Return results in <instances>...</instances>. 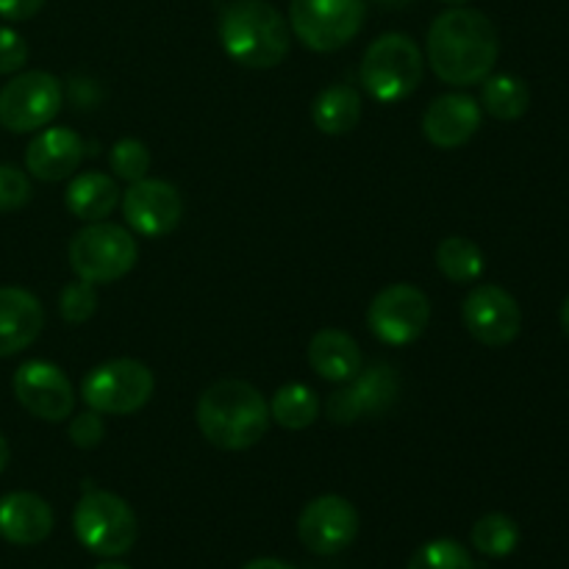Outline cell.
<instances>
[{
  "mask_svg": "<svg viewBox=\"0 0 569 569\" xmlns=\"http://www.w3.org/2000/svg\"><path fill=\"white\" fill-rule=\"evenodd\" d=\"M422 50L409 33H383L361 59V83L378 103L406 100L422 81Z\"/></svg>",
  "mask_w": 569,
  "mask_h": 569,
  "instance_id": "cell-5",
  "label": "cell"
},
{
  "mask_svg": "<svg viewBox=\"0 0 569 569\" xmlns=\"http://www.w3.org/2000/svg\"><path fill=\"white\" fill-rule=\"evenodd\" d=\"M61 111L59 78L44 70L20 72L0 89V126L11 133H31L50 126Z\"/></svg>",
  "mask_w": 569,
  "mask_h": 569,
  "instance_id": "cell-9",
  "label": "cell"
},
{
  "mask_svg": "<svg viewBox=\"0 0 569 569\" xmlns=\"http://www.w3.org/2000/svg\"><path fill=\"white\" fill-rule=\"evenodd\" d=\"M206 442L220 450H248L264 439L270 428V403L248 381H217L200 395L194 411Z\"/></svg>",
  "mask_w": 569,
  "mask_h": 569,
  "instance_id": "cell-2",
  "label": "cell"
},
{
  "mask_svg": "<svg viewBox=\"0 0 569 569\" xmlns=\"http://www.w3.org/2000/svg\"><path fill=\"white\" fill-rule=\"evenodd\" d=\"M442 3H448L450 9H453V6H467V3H470V0H442Z\"/></svg>",
  "mask_w": 569,
  "mask_h": 569,
  "instance_id": "cell-39",
  "label": "cell"
},
{
  "mask_svg": "<svg viewBox=\"0 0 569 569\" xmlns=\"http://www.w3.org/2000/svg\"><path fill=\"white\" fill-rule=\"evenodd\" d=\"M67 437H70V442L76 445L78 450H94L106 437L103 415H98V411L92 409L76 415L70 420V428H67Z\"/></svg>",
  "mask_w": 569,
  "mask_h": 569,
  "instance_id": "cell-31",
  "label": "cell"
},
{
  "mask_svg": "<svg viewBox=\"0 0 569 569\" xmlns=\"http://www.w3.org/2000/svg\"><path fill=\"white\" fill-rule=\"evenodd\" d=\"M14 398L31 417L44 422H64L76 411V389L64 370L50 361L33 359L17 367Z\"/></svg>",
  "mask_w": 569,
  "mask_h": 569,
  "instance_id": "cell-14",
  "label": "cell"
},
{
  "mask_svg": "<svg viewBox=\"0 0 569 569\" xmlns=\"http://www.w3.org/2000/svg\"><path fill=\"white\" fill-rule=\"evenodd\" d=\"M53 509L33 492H9L0 498V539L11 545H39L53 531Z\"/></svg>",
  "mask_w": 569,
  "mask_h": 569,
  "instance_id": "cell-19",
  "label": "cell"
},
{
  "mask_svg": "<svg viewBox=\"0 0 569 569\" xmlns=\"http://www.w3.org/2000/svg\"><path fill=\"white\" fill-rule=\"evenodd\" d=\"M94 569H131V567H126V565H117V561H103V565H98Z\"/></svg>",
  "mask_w": 569,
  "mask_h": 569,
  "instance_id": "cell-38",
  "label": "cell"
},
{
  "mask_svg": "<svg viewBox=\"0 0 569 569\" xmlns=\"http://www.w3.org/2000/svg\"><path fill=\"white\" fill-rule=\"evenodd\" d=\"M44 0H0V17L11 22L31 20L42 11Z\"/></svg>",
  "mask_w": 569,
  "mask_h": 569,
  "instance_id": "cell-33",
  "label": "cell"
},
{
  "mask_svg": "<svg viewBox=\"0 0 569 569\" xmlns=\"http://www.w3.org/2000/svg\"><path fill=\"white\" fill-rule=\"evenodd\" d=\"M320 411V395L306 383H287L270 400V420H276L287 431H303L315 426Z\"/></svg>",
  "mask_w": 569,
  "mask_h": 569,
  "instance_id": "cell-24",
  "label": "cell"
},
{
  "mask_svg": "<svg viewBox=\"0 0 569 569\" xmlns=\"http://www.w3.org/2000/svg\"><path fill=\"white\" fill-rule=\"evenodd\" d=\"M367 20V0H289V28L315 53H337Z\"/></svg>",
  "mask_w": 569,
  "mask_h": 569,
  "instance_id": "cell-8",
  "label": "cell"
},
{
  "mask_svg": "<svg viewBox=\"0 0 569 569\" xmlns=\"http://www.w3.org/2000/svg\"><path fill=\"white\" fill-rule=\"evenodd\" d=\"M31 181L22 170L11 164H0V211H17L31 200Z\"/></svg>",
  "mask_w": 569,
  "mask_h": 569,
  "instance_id": "cell-30",
  "label": "cell"
},
{
  "mask_svg": "<svg viewBox=\"0 0 569 569\" xmlns=\"http://www.w3.org/2000/svg\"><path fill=\"white\" fill-rule=\"evenodd\" d=\"M9 456H11L9 442H6V437H3V433H0V472H3L6 465H9Z\"/></svg>",
  "mask_w": 569,
  "mask_h": 569,
  "instance_id": "cell-35",
  "label": "cell"
},
{
  "mask_svg": "<svg viewBox=\"0 0 569 569\" xmlns=\"http://www.w3.org/2000/svg\"><path fill=\"white\" fill-rule=\"evenodd\" d=\"M242 569H295V567L287 565V561H281V559H253V561H248Z\"/></svg>",
  "mask_w": 569,
  "mask_h": 569,
  "instance_id": "cell-34",
  "label": "cell"
},
{
  "mask_svg": "<svg viewBox=\"0 0 569 569\" xmlns=\"http://www.w3.org/2000/svg\"><path fill=\"white\" fill-rule=\"evenodd\" d=\"M461 320L470 337L487 348H506L520 337L522 309L515 295L498 283H481L461 303Z\"/></svg>",
  "mask_w": 569,
  "mask_h": 569,
  "instance_id": "cell-13",
  "label": "cell"
},
{
  "mask_svg": "<svg viewBox=\"0 0 569 569\" xmlns=\"http://www.w3.org/2000/svg\"><path fill=\"white\" fill-rule=\"evenodd\" d=\"M28 61V44L14 28L0 26V76L22 70Z\"/></svg>",
  "mask_w": 569,
  "mask_h": 569,
  "instance_id": "cell-32",
  "label": "cell"
},
{
  "mask_svg": "<svg viewBox=\"0 0 569 569\" xmlns=\"http://www.w3.org/2000/svg\"><path fill=\"white\" fill-rule=\"evenodd\" d=\"M376 3L387 6V9H403V6H409L411 0H376Z\"/></svg>",
  "mask_w": 569,
  "mask_h": 569,
  "instance_id": "cell-37",
  "label": "cell"
},
{
  "mask_svg": "<svg viewBox=\"0 0 569 569\" xmlns=\"http://www.w3.org/2000/svg\"><path fill=\"white\" fill-rule=\"evenodd\" d=\"M483 109L465 92H448L431 100L422 114V133L439 150H456L470 142L481 128Z\"/></svg>",
  "mask_w": 569,
  "mask_h": 569,
  "instance_id": "cell-16",
  "label": "cell"
},
{
  "mask_svg": "<svg viewBox=\"0 0 569 569\" xmlns=\"http://www.w3.org/2000/svg\"><path fill=\"white\" fill-rule=\"evenodd\" d=\"M426 56L439 81L450 87L481 83L498 64V28L483 11L453 6L428 28Z\"/></svg>",
  "mask_w": 569,
  "mask_h": 569,
  "instance_id": "cell-1",
  "label": "cell"
},
{
  "mask_svg": "<svg viewBox=\"0 0 569 569\" xmlns=\"http://www.w3.org/2000/svg\"><path fill=\"white\" fill-rule=\"evenodd\" d=\"M72 531L89 553L100 559H117L133 548L139 526L128 500L106 489L87 487L72 511Z\"/></svg>",
  "mask_w": 569,
  "mask_h": 569,
  "instance_id": "cell-4",
  "label": "cell"
},
{
  "mask_svg": "<svg viewBox=\"0 0 569 569\" xmlns=\"http://www.w3.org/2000/svg\"><path fill=\"white\" fill-rule=\"evenodd\" d=\"M44 326L37 295L20 287H0V359L31 348Z\"/></svg>",
  "mask_w": 569,
  "mask_h": 569,
  "instance_id": "cell-18",
  "label": "cell"
},
{
  "mask_svg": "<svg viewBox=\"0 0 569 569\" xmlns=\"http://www.w3.org/2000/svg\"><path fill=\"white\" fill-rule=\"evenodd\" d=\"M139 259L137 239L114 222H87L70 239V267L81 281L111 283L133 270Z\"/></svg>",
  "mask_w": 569,
  "mask_h": 569,
  "instance_id": "cell-6",
  "label": "cell"
},
{
  "mask_svg": "<svg viewBox=\"0 0 569 569\" xmlns=\"http://www.w3.org/2000/svg\"><path fill=\"white\" fill-rule=\"evenodd\" d=\"M517 545H520V526L509 515L492 511L472 526V548L489 559H506L515 553Z\"/></svg>",
  "mask_w": 569,
  "mask_h": 569,
  "instance_id": "cell-26",
  "label": "cell"
},
{
  "mask_svg": "<svg viewBox=\"0 0 569 569\" xmlns=\"http://www.w3.org/2000/svg\"><path fill=\"white\" fill-rule=\"evenodd\" d=\"M559 320H561V328H565V333H567V337H569V295H567V300H565V303H561Z\"/></svg>",
  "mask_w": 569,
  "mask_h": 569,
  "instance_id": "cell-36",
  "label": "cell"
},
{
  "mask_svg": "<svg viewBox=\"0 0 569 569\" xmlns=\"http://www.w3.org/2000/svg\"><path fill=\"white\" fill-rule=\"evenodd\" d=\"M83 139L72 128H44L31 139L26 150V167L39 181H64L76 176L83 161Z\"/></svg>",
  "mask_w": 569,
  "mask_h": 569,
  "instance_id": "cell-17",
  "label": "cell"
},
{
  "mask_svg": "<svg viewBox=\"0 0 569 569\" xmlns=\"http://www.w3.org/2000/svg\"><path fill=\"white\" fill-rule=\"evenodd\" d=\"M109 170L114 172L120 181L137 183L148 178L150 172V150L142 139L126 137L120 142L111 144L109 150Z\"/></svg>",
  "mask_w": 569,
  "mask_h": 569,
  "instance_id": "cell-28",
  "label": "cell"
},
{
  "mask_svg": "<svg viewBox=\"0 0 569 569\" xmlns=\"http://www.w3.org/2000/svg\"><path fill=\"white\" fill-rule=\"evenodd\" d=\"M431 322V300L411 283H392L372 298L367 309V328L383 345L403 348L417 342Z\"/></svg>",
  "mask_w": 569,
  "mask_h": 569,
  "instance_id": "cell-10",
  "label": "cell"
},
{
  "mask_svg": "<svg viewBox=\"0 0 569 569\" xmlns=\"http://www.w3.org/2000/svg\"><path fill=\"white\" fill-rule=\"evenodd\" d=\"M437 267L448 281L476 283L483 276V250L467 237H448L437 248Z\"/></svg>",
  "mask_w": 569,
  "mask_h": 569,
  "instance_id": "cell-25",
  "label": "cell"
},
{
  "mask_svg": "<svg viewBox=\"0 0 569 569\" xmlns=\"http://www.w3.org/2000/svg\"><path fill=\"white\" fill-rule=\"evenodd\" d=\"M122 214H126L128 231L144 239H161L176 231L181 222L183 200L172 183L161 178H142L122 194Z\"/></svg>",
  "mask_w": 569,
  "mask_h": 569,
  "instance_id": "cell-15",
  "label": "cell"
},
{
  "mask_svg": "<svg viewBox=\"0 0 569 569\" xmlns=\"http://www.w3.org/2000/svg\"><path fill=\"white\" fill-rule=\"evenodd\" d=\"M311 120L317 131L328 137H345L353 131L361 120V94L348 83L326 87L311 103Z\"/></svg>",
  "mask_w": 569,
  "mask_h": 569,
  "instance_id": "cell-22",
  "label": "cell"
},
{
  "mask_svg": "<svg viewBox=\"0 0 569 569\" xmlns=\"http://www.w3.org/2000/svg\"><path fill=\"white\" fill-rule=\"evenodd\" d=\"M398 389L400 383L392 367L383 365V361L370 365L328 398V420L337 422V426H353L359 420L387 415L398 400Z\"/></svg>",
  "mask_w": 569,
  "mask_h": 569,
  "instance_id": "cell-11",
  "label": "cell"
},
{
  "mask_svg": "<svg viewBox=\"0 0 569 569\" xmlns=\"http://www.w3.org/2000/svg\"><path fill=\"white\" fill-rule=\"evenodd\" d=\"M98 283L89 281H72L61 289L59 295V315L61 320L70 322V326H81V322L92 320V315L98 311Z\"/></svg>",
  "mask_w": 569,
  "mask_h": 569,
  "instance_id": "cell-29",
  "label": "cell"
},
{
  "mask_svg": "<svg viewBox=\"0 0 569 569\" xmlns=\"http://www.w3.org/2000/svg\"><path fill=\"white\" fill-rule=\"evenodd\" d=\"M217 33L228 59L248 70H272L287 59L292 44V28L267 0H233L222 6Z\"/></svg>",
  "mask_w": 569,
  "mask_h": 569,
  "instance_id": "cell-3",
  "label": "cell"
},
{
  "mask_svg": "<svg viewBox=\"0 0 569 569\" xmlns=\"http://www.w3.org/2000/svg\"><path fill=\"white\" fill-rule=\"evenodd\" d=\"M156 378L137 359H111L92 367L81 381V398L92 411L106 417L137 415L150 403Z\"/></svg>",
  "mask_w": 569,
  "mask_h": 569,
  "instance_id": "cell-7",
  "label": "cell"
},
{
  "mask_svg": "<svg viewBox=\"0 0 569 569\" xmlns=\"http://www.w3.org/2000/svg\"><path fill=\"white\" fill-rule=\"evenodd\" d=\"M409 569H476V561L456 539H431L411 556Z\"/></svg>",
  "mask_w": 569,
  "mask_h": 569,
  "instance_id": "cell-27",
  "label": "cell"
},
{
  "mask_svg": "<svg viewBox=\"0 0 569 569\" xmlns=\"http://www.w3.org/2000/svg\"><path fill=\"white\" fill-rule=\"evenodd\" d=\"M309 365L322 381L331 383H348L350 378L359 376L361 370V348L350 333L339 331V328H322L311 337Z\"/></svg>",
  "mask_w": 569,
  "mask_h": 569,
  "instance_id": "cell-20",
  "label": "cell"
},
{
  "mask_svg": "<svg viewBox=\"0 0 569 569\" xmlns=\"http://www.w3.org/2000/svg\"><path fill=\"white\" fill-rule=\"evenodd\" d=\"M298 537L315 556H337L359 537V511L342 495H320L298 517Z\"/></svg>",
  "mask_w": 569,
  "mask_h": 569,
  "instance_id": "cell-12",
  "label": "cell"
},
{
  "mask_svg": "<svg viewBox=\"0 0 569 569\" xmlns=\"http://www.w3.org/2000/svg\"><path fill=\"white\" fill-rule=\"evenodd\" d=\"M481 83V109L495 120H520L531 106V89L522 78L500 72V76H487Z\"/></svg>",
  "mask_w": 569,
  "mask_h": 569,
  "instance_id": "cell-23",
  "label": "cell"
},
{
  "mask_svg": "<svg viewBox=\"0 0 569 569\" xmlns=\"http://www.w3.org/2000/svg\"><path fill=\"white\" fill-rule=\"evenodd\" d=\"M120 198L122 194L120 189H117L114 178H109L106 172H98V170H89V172H81V176H76L64 192L67 211L83 222L106 220V217L117 209Z\"/></svg>",
  "mask_w": 569,
  "mask_h": 569,
  "instance_id": "cell-21",
  "label": "cell"
}]
</instances>
